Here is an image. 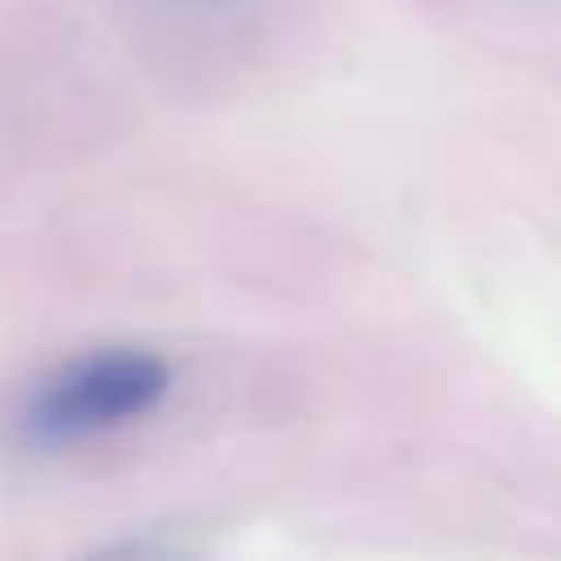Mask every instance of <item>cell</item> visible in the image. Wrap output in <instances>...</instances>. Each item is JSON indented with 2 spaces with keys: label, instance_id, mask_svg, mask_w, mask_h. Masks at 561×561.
<instances>
[{
  "label": "cell",
  "instance_id": "obj_1",
  "mask_svg": "<svg viewBox=\"0 0 561 561\" xmlns=\"http://www.w3.org/2000/svg\"><path fill=\"white\" fill-rule=\"evenodd\" d=\"M171 386V373L149 351H96L53 373L26 403L22 430L35 443H79L145 416Z\"/></svg>",
  "mask_w": 561,
  "mask_h": 561
}]
</instances>
